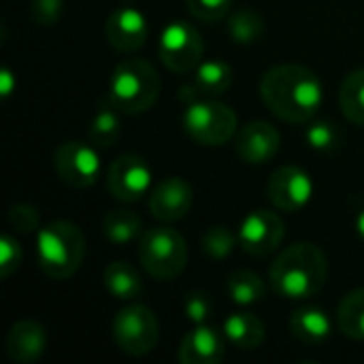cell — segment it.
I'll use <instances>...</instances> for the list:
<instances>
[{
  "label": "cell",
  "instance_id": "cell-1",
  "mask_svg": "<svg viewBox=\"0 0 364 364\" xmlns=\"http://www.w3.org/2000/svg\"><path fill=\"white\" fill-rule=\"evenodd\" d=\"M260 96L279 119L307 124L324 102V85L307 66L277 64L262 75Z\"/></svg>",
  "mask_w": 364,
  "mask_h": 364
},
{
  "label": "cell",
  "instance_id": "cell-2",
  "mask_svg": "<svg viewBox=\"0 0 364 364\" xmlns=\"http://www.w3.org/2000/svg\"><path fill=\"white\" fill-rule=\"evenodd\" d=\"M328 275L324 252L314 243H294L286 247L271 264L269 279L282 299L305 301L316 296Z\"/></svg>",
  "mask_w": 364,
  "mask_h": 364
},
{
  "label": "cell",
  "instance_id": "cell-3",
  "mask_svg": "<svg viewBox=\"0 0 364 364\" xmlns=\"http://www.w3.org/2000/svg\"><path fill=\"white\" fill-rule=\"evenodd\" d=\"M36 256L41 271L55 282L73 277L85 258V237L68 220H55L36 232Z\"/></svg>",
  "mask_w": 364,
  "mask_h": 364
},
{
  "label": "cell",
  "instance_id": "cell-4",
  "mask_svg": "<svg viewBox=\"0 0 364 364\" xmlns=\"http://www.w3.org/2000/svg\"><path fill=\"white\" fill-rule=\"evenodd\" d=\"M160 75L151 62L143 58L122 60L109 81V102L128 115L145 113L160 96Z\"/></svg>",
  "mask_w": 364,
  "mask_h": 364
},
{
  "label": "cell",
  "instance_id": "cell-5",
  "mask_svg": "<svg viewBox=\"0 0 364 364\" xmlns=\"http://www.w3.org/2000/svg\"><path fill=\"white\" fill-rule=\"evenodd\" d=\"M141 267L158 282H171L179 277L188 264V245L183 237L171 226H156L139 239Z\"/></svg>",
  "mask_w": 364,
  "mask_h": 364
},
{
  "label": "cell",
  "instance_id": "cell-6",
  "mask_svg": "<svg viewBox=\"0 0 364 364\" xmlns=\"http://www.w3.org/2000/svg\"><path fill=\"white\" fill-rule=\"evenodd\" d=\"M183 130L190 139L200 145L218 147L228 143L237 132V115L235 111L218 100L200 98L186 107L183 111Z\"/></svg>",
  "mask_w": 364,
  "mask_h": 364
},
{
  "label": "cell",
  "instance_id": "cell-7",
  "mask_svg": "<svg viewBox=\"0 0 364 364\" xmlns=\"http://www.w3.org/2000/svg\"><path fill=\"white\" fill-rule=\"evenodd\" d=\"M113 339L115 346L128 356L149 354L160 339L156 314L145 305L124 307L113 320Z\"/></svg>",
  "mask_w": 364,
  "mask_h": 364
},
{
  "label": "cell",
  "instance_id": "cell-8",
  "mask_svg": "<svg viewBox=\"0 0 364 364\" xmlns=\"http://www.w3.org/2000/svg\"><path fill=\"white\" fill-rule=\"evenodd\" d=\"M203 36L192 23L173 21L162 30L158 41V55L168 70L177 75L196 70V66L203 62Z\"/></svg>",
  "mask_w": 364,
  "mask_h": 364
},
{
  "label": "cell",
  "instance_id": "cell-9",
  "mask_svg": "<svg viewBox=\"0 0 364 364\" xmlns=\"http://www.w3.org/2000/svg\"><path fill=\"white\" fill-rule=\"evenodd\" d=\"M53 168L62 183L85 190L94 186L100 177V154L94 143L64 141L53 154Z\"/></svg>",
  "mask_w": 364,
  "mask_h": 364
},
{
  "label": "cell",
  "instance_id": "cell-10",
  "mask_svg": "<svg viewBox=\"0 0 364 364\" xmlns=\"http://www.w3.org/2000/svg\"><path fill=\"white\" fill-rule=\"evenodd\" d=\"M107 188L113 198L122 203H136L154 188L151 166L136 154H124L109 166Z\"/></svg>",
  "mask_w": 364,
  "mask_h": 364
},
{
  "label": "cell",
  "instance_id": "cell-11",
  "mask_svg": "<svg viewBox=\"0 0 364 364\" xmlns=\"http://www.w3.org/2000/svg\"><path fill=\"white\" fill-rule=\"evenodd\" d=\"M286 235V226L275 211L256 209L239 226V245L252 256H269L279 250Z\"/></svg>",
  "mask_w": 364,
  "mask_h": 364
},
{
  "label": "cell",
  "instance_id": "cell-12",
  "mask_svg": "<svg viewBox=\"0 0 364 364\" xmlns=\"http://www.w3.org/2000/svg\"><path fill=\"white\" fill-rule=\"evenodd\" d=\"M267 194L279 211L299 213L311 203L314 181L309 173L299 166H282L269 179Z\"/></svg>",
  "mask_w": 364,
  "mask_h": 364
},
{
  "label": "cell",
  "instance_id": "cell-13",
  "mask_svg": "<svg viewBox=\"0 0 364 364\" xmlns=\"http://www.w3.org/2000/svg\"><path fill=\"white\" fill-rule=\"evenodd\" d=\"M192 203L194 192L183 177H164L149 192V213L162 224L183 220L190 213Z\"/></svg>",
  "mask_w": 364,
  "mask_h": 364
},
{
  "label": "cell",
  "instance_id": "cell-14",
  "mask_svg": "<svg viewBox=\"0 0 364 364\" xmlns=\"http://www.w3.org/2000/svg\"><path fill=\"white\" fill-rule=\"evenodd\" d=\"M105 34L113 49L122 53H132L145 45L149 28H147L145 15L139 9L122 6L109 15L105 23Z\"/></svg>",
  "mask_w": 364,
  "mask_h": 364
},
{
  "label": "cell",
  "instance_id": "cell-15",
  "mask_svg": "<svg viewBox=\"0 0 364 364\" xmlns=\"http://www.w3.org/2000/svg\"><path fill=\"white\" fill-rule=\"evenodd\" d=\"M279 130L269 122H250L237 134V154L247 164H267L279 151Z\"/></svg>",
  "mask_w": 364,
  "mask_h": 364
},
{
  "label": "cell",
  "instance_id": "cell-16",
  "mask_svg": "<svg viewBox=\"0 0 364 364\" xmlns=\"http://www.w3.org/2000/svg\"><path fill=\"white\" fill-rule=\"evenodd\" d=\"M177 356L181 364H218L226 356V343L215 328L196 324L183 335Z\"/></svg>",
  "mask_w": 364,
  "mask_h": 364
},
{
  "label": "cell",
  "instance_id": "cell-17",
  "mask_svg": "<svg viewBox=\"0 0 364 364\" xmlns=\"http://www.w3.org/2000/svg\"><path fill=\"white\" fill-rule=\"evenodd\" d=\"M47 348V333L34 320H19L6 335V354L13 363H36Z\"/></svg>",
  "mask_w": 364,
  "mask_h": 364
},
{
  "label": "cell",
  "instance_id": "cell-18",
  "mask_svg": "<svg viewBox=\"0 0 364 364\" xmlns=\"http://www.w3.org/2000/svg\"><path fill=\"white\" fill-rule=\"evenodd\" d=\"M230 85H232V68L226 62L207 60L196 66L192 85L181 87L179 98L190 100V102L200 100V98H213V96L228 92Z\"/></svg>",
  "mask_w": 364,
  "mask_h": 364
},
{
  "label": "cell",
  "instance_id": "cell-19",
  "mask_svg": "<svg viewBox=\"0 0 364 364\" xmlns=\"http://www.w3.org/2000/svg\"><path fill=\"white\" fill-rule=\"evenodd\" d=\"M290 333L305 346H322L331 339L333 324L318 307L296 309L290 318Z\"/></svg>",
  "mask_w": 364,
  "mask_h": 364
},
{
  "label": "cell",
  "instance_id": "cell-20",
  "mask_svg": "<svg viewBox=\"0 0 364 364\" xmlns=\"http://www.w3.org/2000/svg\"><path fill=\"white\" fill-rule=\"evenodd\" d=\"M224 337L239 350H256L264 341V324L250 311H239L226 318Z\"/></svg>",
  "mask_w": 364,
  "mask_h": 364
},
{
  "label": "cell",
  "instance_id": "cell-21",
  "mask_svg": "<svg viewBox=\"0 0 364 364\" xmlns=\"http://www.w3.org/2000/svg\"><path fill=\"white\" fill-rule=\"evenodd\" d=\"M102 284H105L107 292L119 301H132L143 290L141 275L136 273V269L130 262H124V260L111 262L102 271Z\"/></svg>",
  "mask_w": 364,
  "mask_h": 364
},
{
  "label": "cell",
  "instance_id": "cell-22",
  "mask_svg": "<svg viewBox=\"0 0 364 364\" xmlns=\"http://www.w3.org/2000/svg\"><path fill=\"white\" fill-rule=\"evenodd\" d=\"M102 235L113 245H128L143 235L141 218L130 209H113L102 218Z\"/></svg>",
  "mask_w": 364,
  "mask_h": 364
},
{
  "label": "cell",
  "instance_id": "cell-23",
  "mask_svg": "<svg viewBox=\"0 0 364 364\" xmlns=\"http://www.w3.org/2000/svg\"><path fill=\"white\" fill-rule=\"evenodd\" d=\"M337 324L346 337L364 341V288L352 290L339 303Z\"/></svg>",
  "mask_w": 364,
  "mask_h": 364
},
{
  "label": "cell",
  "instance_id": "cell-24",
  "mask_svg": "<svg viewBox=\"0 0 364 364\" xmlns=\"http://www.w3.org/2000/svg\"><path fill=\"white\" fill-rule=\"evenodd\" d=\"M339 105L352 124L364 126V68L352 70L343 79L339 90Z\"/></svg>",
  "mask_w": 364,
  "mask_h": 364
},
{
  "label": "cell",
  "instance_id": "cell-25",
  "mask_svg": "<svg viewBox=\"0 0 364 364\" xmlns=\"http://www.w3.org/2000/svg\"><path fill=\"white\" fill-rule=\"evenodd\" d=\"M228 296L235 305L250 307L254 303H260L267 296V286L264 282L252 273V271H235L228 277Z\"/></svg>",
  "mask_w": 364,
  "mask_h": 364
},
{
  "label": "cell",
  "instance_id": "cell-26",
  "mask_svg": "<svg viewBox=\"0 0 364 364\" xmlns=\"http://www.w3.org/2000/svg\"><path fill=\"white\" fill-rule=\"evenodd\" d=\"M119 134H122L119 113H117V109L109 102V107L98 109V113L92 117L90 128H87V139H90V143H94L96 147H111L113 143H117Z\"/></svg>",
  "mask_w": 364,
  "mask_h": 364
},
{
  "label": "cell",
  "instance_id": "cell-27",
  "mask_svg": "<svg viewBox=\"0 0 364 364\" xmlns=\"http://www.w3.org/2000/svg\"><path fill=\"white\" fill-rule=\"evenodd\" d=\"M228 32L230 38L239 45H252L256 43L264 32L262 17L252 9H241L228 19Z\"/></svg>",
  "mask_w": 364,
  "mask_h": 364
},
{
  "label": "cell",
  "instance_id": "cell-28",
  "mask_svg": "<svg viewBox=\"0 0 364 364\" xmlns=\"http://www.w3.org/2000/svg\"><path fill=\"white\" fill-rule=\"evenodd\" d=\"M239 243V237L228 228V226H211L203 235V252L211 260H222L230 256L235 245Z\"/></svg>",
  "mask_w": 364,
  "mask_h": 364
},
{
  "label": "cell",
  "instance_id": "cell-29",
  "mask_svg": "<svg viewBox=\"0 0 364 364\" xmlns=\"http://www.w3.org/2000/svg\"><path fill=\"white\" fill-rule=\"evenodd\" d=\"M305 139L318 151H331L339 145V130L331 122H316L307 128Z\"/></svg>",
  "mask_w": 364,
  "mask_h": 364
},
{
  "label": "cell",
  "instance_id": "cell-30",
  "mask_svg": "<svg viewBox=\"0 0 364 364\" xmlns=\"http://www.w3.org/2000/svg\"><path fill=\"white\" fill-rule=\"evenodd\" d=\"M9 224L13 230H17L19 235H32L41 230V218L38 211L30 205L17 203L11 207L9 211Z\"/></svg>",
  "mask_w": 364,
  "mask_h": 364
},
{
  "label": "cell",
  "instance_id": "cell-31",
  "mask_svg": "<svg viewBox=\"0 0 364 364\" xmlns=\"http://www.w3.org/2000/svg\"><path fill=\"white\" fill-rule=\"evenodd\" d=\"M21 245L17 243L15 237L2 235L0 237V277L6 279L11 277L19 267H21Z\"/></svg>",
  "mask_w": 364,
  "mask_h": 364
},
{
  "label": "cell",
  "instance_id": "cell-32",
  "mask_svg": "<svg viewBox=\"0 0 364 364\" xmlns=\"http://www.w3.org/2000/svg\"><path fill=\"white\" fill-rule=\"evenodd\" d=\"M190 13L200 21H218L228 15L232 0H186Z\"/></svg>",
  "mask_w": 364,
  "mask_h": 364
},
{
  "label": "cell",
  "instance_id": "cell-33",
  "mask_svg": "<svg viewBox=\"0 0 364 364\" xmlns=\"http://www.w3.org/2000/svg\"><path fill=\"white\" fill-rule=\"evenodd\" d=\"M64 0H32L30 17L41 26H53L62 15Z\"/></svg>",
  "mask_w": 364,
  "mask_h": 364
},
{
  "label": "cell",
  "instance_id": "cell-34",
  "mask_svg": "<svg viewBox=\"0 0 364 364\" xmlns=\"http://www.w3.org/2000/svg\"><path fill=\"white\" fill-rule=\"evenodd\" d=\"M183 311H186V318L194 324H205L207 318L211 316V303H209V296L203 294V292H194L186 299L183 303Z\"/></svg>",
  "mask_w": 364,
  "mask_h": 364
},
{
  "label": "cell",
  "instance_id": "cell-35",
  "mask_svg": "<svg viewBox=\"0 0 364 364\" xmlns=\"http://www.w3.org/2000/svg\"><path fill=\"white\" fill-rule=\"evenodd\" d=\"M0 81H2V96H9V94H11V90H13V75H11V70H9V68H4V70H2Z\"/></svg>",
  "mask_w": 364,
  "mask_h": 364
},
{
  "label": "cell",
  "instance_id": "cell-36",
  "mask_svg": "<svg viewBox=\"0 0 364 364\" xmlns=\"http://www.w3.org/2000/svg\"><path fill=\"white\" fill-rule=\"evenodd\" d=\"M356 232L360 235V239L364 241V209L358 213V218H356Z\"/></svg>",
  "mask_w": 364,
  "mask_h": 364
}]
</instances>
